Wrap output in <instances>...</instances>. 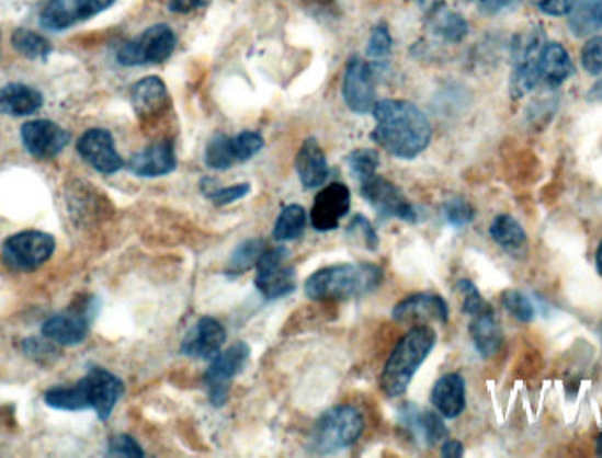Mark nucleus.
<instances>
[{
  "instance_id": "nucleus-23",
  "label": "nucleus",
  "mask_w": 602,
  "mask_h": 458,
  "mask_svg": "<svg viewBox=\"0 0 602 458\" xmlns=\"http://www.w3.org/2000/svg\"><path fill=\"white\" fill-rule=\"evenodd\" d=\"M400 422L404 427L409 428L427 446L438 445L442 439H446L447 434H450L446 423L442 422V414L439 416L433 411H420L418 405L414 404L404 405Z\"/></svg>"
},
{
  "instance_id": "nucleus-41",
  "label": "nucleus",
  "mask_w": 602,
  "mask_h": 458,
  "mask_svg": "<svg viewBox=\"0 0 602 458\" xmlns=\"http://www.w3.org/2000/svg\"><path fill=\"white\" fill-rule=\"evenodd\" d=\"M348 234L351 239L360 240L368 251H375L379 248V237L375 233L374 226L365 216H356L351 220L348 228Z\"/></svg>"
},
{
  "instance_id": "nucleus-48",
  "label": "nucleus",
  "mask_w": 602,
  "mask_h": 458,
  "mask_svg": "<svg viewBox=\"0 0 602 458\" xmlns=\"http://www.w3.org/2000/svg\"><path fill=\"white\" fill-rule=\"evenodd\" d=\"M441 455L444 458L464 457V445L456 439H450L442 445Z\"/></svg>"
},
{
  "instance_id": "nucleus-2",
  "label": "nucleus",
  "mask_w": 602,
  "mask_h": 458,
  "mask_svg": "<svg viewBox=\"0 0 602 458\" xmlns=\"http://www.w3.org/2000/svg\"><path fill=\"white\" fill-rule=\"evenodd\" d=\"M124 393L125 385L121 378H116L110 370L92 367L77 385L49 388L45 393V402L49 408L60 411L94 409L99 420L106 422Z\"/></svg>"
},
{
  "instance_id": "nucleus-33",
  "label": "nucleus",
  "mask_w": 602,
  "mask_h": 458,
  "mask_svg": "<svg viewBox=\"0 0 602 458\" xmlns=\"http://www.w3.org/2000/svg\"><path fill=\"white\" fill-rule=\"evenodd\" d=\"M11 45L14 46V50L31 60L46 59L54 51V46L46 37L29 28H16L11 36Z\"/></svg>"
},
{
  "instance_id": "nucleus-22",
  "label": "nucleus",
  "mask_w": 602,
  "mask_h": 458,
  "mask_svg": "<svg viewBox=\"0 0 602 458\" xmlns=\"http://www.w3.org/2000/svg\"><path fill=\"white\" fill-rule=\"evenodd\" d=\"M296 173L305 190H316L330 176V167L326 161L321 145L316 138H307L298 150L295 161Z\"/></svg>"
},
{
  "instance_id": "nucleus-34",
  "label": "nucleus",
  "mask_w": 602,
  "mask_h": 458,
  "mask_svg": "<svg viewBox=\"0 0 602 458\" xmlns=\"http://www.w3.org/2000/svg\"><path fill=\"white\" fill-rule=\"evenodd\" d=\"M237 162V153H235L231 136H215V138H212L211 144L206 145L205 164L212 170H229Z\"/></svg>"
},
{
  "instance_id": "nucleus-27",
  "label": "nucleus",
  "mask_w": 602,
  "mask_h": 458,
  "mask_svg": "<svg viewBox=\"0 0 602 458\" xmlns=\"http://www.w3.org/2000/svg\"><path fill=\"white\" fill-rule=\"evenodd\" d=\"M541 80L552 89L564 85L575 75V64L560 43H546L541 55Z\"/></svg>"
},
{
  "instance_id": "nucleus-5",
  "label": "nucleus",
  "mask_w": 602,
  "mask_h": 458,
  "mask_svg": "<svg viewBox=\"0 0 602 458\" xmlns=\"http://www.w3.org/2000/svg\"><path fill=\"white\" fill-rule=\"evenodd\" d=\"M365 422L353 405H334L328 409L314 423L308 437V451L316 455H330L353 446L362 437Z\"/></svg>"
},
{
  "instance_id": "nucleus-7",
  "label": "nucleus",
  "mask_w": 602,
  "mask_h": 458,
  "mask_svg": "<svg viewBox=\"0 0 602 458\" xmlns=\"http://www.w3.org/2000/svg\"><path fill=\"white\" fill-rule=\"evenodd\" d=\"M249 358V344L237 342L212 359L211 367L205 373V387L214 408H224L228 404L232 379L243 373Z\"/></svg>"
},
{
  "instance_id": "nucleus-47",
  "label": "nucleus",
  "mask_w": 602,
  "mask_h": 458,
  "mask_svg": "<svg viewBox=\"0 0 602 458\" xmlns=\"http://www.w3.org/2000/svg\"><path fill=\"white\" fill-rule=\"evenodd\" d=\"M211 4V0H171L170 10L174 13H191Z\"/></svg>"
},
{
  "instance_id": "nucleus-38",
  "label": "nucleus",
  "mask_w": 602,
  "mask_h": 458,
  "mask_svg": "<svg viewBox=\"0 0 602 458\" xmlns=\"http://www.w3.org/2000/svg\"><path fill=\"white\" fill-rule=\"evenodd\" d=\"M456 291L462 295V310L470 318L490 307L487 301L482 300L481 293L474 286L473 280L459 279L456 283Z\"/></svg>"
},
{
  "instance_id": "nucleus-25",
  "label": "nucleus",
  "mask_w": 602,
  "mask_h": 458,
  "mask_svg": "<svg viewBox=\"0 0 602 458\" xmlns=\"http://www.w3.org/2000/svg\"><path fill=\"white\" fill-rule=\"evenodd\" d=\"M468 332L473 337L474 346H476L482 358H490V356L496 355L502 346V341H504L499 319L496 318V312L491 307L482 310L479 314L473 316Z\"/></svg>"
},
{
  "instance_id": "nucleus-50",
  "label": "nucleus",
  "mask_w": 602,
  "mask_h": 458,
  "mask_svg": "<svg viewBox=\"0 0 602 458\" xmlns=\"http://www.w3.org/2000/svg\"><path fill=\"white\" fill-rule=\"evenodd\" d=\"M589 98L592 101H602V80L593 85V89L589 92Z\"/></svg>"
},
{
  "instance_id": "nucleus-39",
  "label": "nucleus",
  "mask_w": 602,
  "mask_h": 458,
  "mask_svg": "<svg viewBox=\"0 0 602 458\" xmlns=\"http://www.w3.org/2000/svg\"><path fill=\"white\" fill-rule=\"evenodd\" d=\"M232 145H235L237 161L246 162L263 150L264 140L263 136L255 133V130H243V133L232 138Z\"/></svg>"
},
{
  "instance_id": "nucleus-45",
  "label": "nucleus",
  "mask_w": 602,
  "mask_h": 458,
  "mask_svg": "<svg viewBox=\"0 0 602 458\" xmlns=\"http://www.w3.org/2000/svg\"><path fill=\"white\" fill-rule=\"evenodd\" d=\"M22 347L23 353L36 362H45L48 356L54 355V347L39 339H27V341H23Z\"/></svg>"
},
{
  "instance_id": "nucleus-37",
  "label": "nucleus",
  "mask_w": 602,
  "mask_h": 458,
  "mask_svg": "<svg viewBox=\"0 0 602 458\" xmlns=\"http://www.w3.org/2000/svg\"><path fill=\"white\" fill-rule=\"evenodd\" d=\"M442 214H444L447 225L455 226V228L470 225L476 217L473 205L464 198H451L450 202L444 203Z\"/></svg>"
},
{
  "instance_id": "nucleus-8",
  "label": "nucleus",
  "mask_w": 602,
  "mask_h": 458,
  "mask_svg": "<svg viewBox=\"0 0 602 458\" xmlns=\"http://www.w3.org/2000/svg\"><path fill=\"white\" fill-rule=\"evenodd\" d=\"M177 46V36L168 25H154L122 46L116 60L122 66H148L170 59Z\"/></svg>"
},
{
  "instance_id": "nucleus-1",
  "label": "nucleus",
  "mask_w": 602,
  "mask_h": 458,
  "mask_svg": "<svg viewBox=\"0 0 602 458\" xmlns=\"http://www.w3.org/2000/svg\"><path fill=\"white\" fill-rule=\"evenodd\" d=\"M372 140L398 159H414L432 140L429 118L411 101L384 100L375 103Z\"/></svg>"
},
{
  "instance_id": "nucleus-43",
  "label": "nucleus",
  "mask_w": 602,
  "mask_h": 458,
  "mask_svg": "<svg viewBox=\"0 0 602 458\" xmlns=\"http://www.w3.org/2000/svg\"><path fill=\"white\" fill-rule=\"evenodd\" d=\"M581 64L584 71L593 77L602 72V36L590 37L581 50Z\"/></svg>"
},
{
  "instance_id": "nucleus-11",
  "label": "nucleus",
  "mask_w": 602,
  "mask_h": 458,
  "mask_svg": "<svg viewBox=\"0 0 602 458\" xmlns=\"http://www.w3.org/2000/svg\"><path fill=\"white\" fill-rule=\"evenodd\" d=\"M360 193L383 219H398L411 225L418 220V210L400 187L377 173L360 182Z\"/></svg>"
},
{
  "instance_id": "nucleus-12",
  "label": "nucleus",
  "mask_w": 602,
  "mask_h": 458,
  "mask_svg": "<svg viewBox=\"0 0 602 458\" xmlns=\"http://www.w3.org/2000/svg\"><path fill=\"white\" fill-rule=\"evenodd\" d=\"M543 32H531L520 37V45L514 48V69L511 77V95L513 100H522L535 89L541 80V55L545 50Z\"/></svg>"
},
{
  "instance_id": "nucleus-49",
  "label": "nucleus",
  "mask_w": 602,
  "mask_h": 458,
  "mask_svg": "<svg viewBox=\"0 0 602 458\" xmlns=\"http://www.w3.org/2000/svg\"><path fill=\"white\" fill-rule=\"evenodd\" d=\"M412 2L420 5L421 10L427 11V13H430V11L435 10L439 4H442V0H412Z\"/></svg>"
},
{
  "instance_id": "nucleus-28",
  "label": "nucleus",
  "mask_w": 602,
  "mask_h": 458,
  "mask_svg": "<svg viewBox=\"0 0 602 458\" xmlns=\"http://www.w3.org/2000/svg\"><path fill=\"white\" fill-rule=\"evenodd\" d=\"M490 237L497 245L508 251L509 254L520 256V254L526 252V243L529 242H526L525 229L514 217L506 216V214L497 216L490 226Z\"/></svg>"
},
{
  "instance_id": "nucleus-44",
  "label": "nucleus",
  "mask_w": 602,
  "mask_h": 458,
  "mask_svg": "<svg viewBox=\"0 0 602 458\" xmlns=\"http://www.w3.org/2000/svg\"><path fill=\"white\" fill-rule=\"evenodd\" d=\"M391 36H389L388 28L386 27H375L371 32V37H368V46H366V55L371 57L372 60L386 59L391 54Z\"/></svg>"
},
{
  "instance_id": "nucleus-16",
  "label": "nucleus",
  "mask_w": 602,
  "mask_h": 458,
  "mask_svg": "<svg viewBox=\"0 0 602 458\" xmlns=\"http://www.w3.org/2000/svg\"><path fill=\"white\" fill-rule=\"evenodd\" d=\"M81 159L103 175H113L124 168V159L116 150L112 133L106 129H89L77 145Z\"/></svg>"
},
{
  "instance_id": "nucleus-6",
  "label": "nucleus",
  "mask_w": 602,
  "mask_h": 458,
  "mask_svg": "<svg viewBox=\"0 0 602 458\" xmlns=\"http://www.w3.org/2000/svg\"><path fill=\"white\" fill-rule=\"evenodd\" d=\"M55 248L57 243L52 234L29 229L11 234L10 239L5 240L2 245V260L11 270L32 272L54 256Z\"/></svg>"
},
{
  "instance_id": "nucleus-13",
  "label": "nucleus",
  "mask_w": 602,
  "mask_h": 458,
  "mask_svg": "<svg viewBox=\"0 0 602 458\" xmlns=\"http://www.w3.org/2000/svg\"><path fill=\"white\" fill-rule=\"evenodd\" d=\"M116 0H49L45 10L41 11V25L49 31H66L78 23L94 19Z\"/></svg>"
},
{
  "instance_id": "nucleus-17",
  "label": "nucleus",
  "mask_w": 602,
  "mask_h": 458,
  "mask_svg": "<svg viewBox=\"0 0 602 458\" xmlns=\"http://www.w3.org/2000/svg\"><path fill=\"white\" fill-rule=\"evenodd\" d=\"M351 210V191L348 185L333 182L317 194L310 211V225L317 231H333Z\"/></svg>"
},
{
  "instance_id": "nucleus-19",
  "label": "nucleus",
  "mask_w": 602,
  "mask_h": 458,
  "mask_svg": "<svg viewBox=\"0 0 602 458\" xmlns=\"http://www.w3.org/2000/svg\"><path fill=\"white\" fill-rule=\"evenodd\" d=\"M127 170L133 175L141 179H156V176H166L177 170V153L171 140L157 141L148 145L147 149L134 153L127 162Z\"/></svg>"
},
{
  "instance_id": "nucleus-42",
  "label": "nucleus",
  "mask_w": 602,
  "mask_h": 458,
  "mask_svg": "<svg viewBox=\"0 0 602 458\" xmlns=\"http://www.w3.org/2000/svg\"><path fill=\"white\" fill-rule=\"evenodd\" d=\"M107 457H129L141 458L145 457V451L139 446L138 440L127 434H118V436L112 437L107 440Z\"/></svg>"
},
{
  "instance_id": "nucleus-21",
  "label": "nucleus",
  "mask_w": 602,
  "mask_h": 458,
  "mask_svg": "<svg viewBox=\"0 0 602 458\" xmlns=\"http://www.w3.org/2000/svg\"><path fill=\"white\" fill-rule=\"evenodd\" d=\"M130 103L134 112L141 121H150L159 113L164 112L170 103V94L164 81L157 77H147L139 80L130 90Z\"/></svg>"
},
{
  "instance_id": "nucleus-35",
  "label": "nucleus",
  "mask_w": 602,
  "mask_h": 458,
  "mask_svg": "<svg viewBox=\"0 0 602 458\" xmlns=\"http://www.w3.org/2000/svg\"><path fill=\"white\" fill-rule=\"evenodd\" d=\"M345 162H348L351 173L362 182V180L368 179V176L377 173L380 159L379 153L375 152V150L357 149L349 153L348 158H345Z\"/></svg>"
},
{
  "instance_id": "nucleus-52",
  "label": "nucleus",
  "mask_w": 602,
  "mask_h": 458,
  "mask_svg": "<svg viewBox=\"0 0 602 458\" xmlns=\"http://www.w3.org/2000/svg\"><path fill=\"white\" fill-rule=\"evenodd\" d=\"M598 454L602 455V434H601V437H599V440H598Z\"/></svg>"
},
{
  "instance_id": "nucleus-15",
  "label": "nucleus",
  "mask_w": 602,
  "mask_h": 458,
  "mask_svg": "<svg viewBox=\"0 0 602 458\" xmlns=\"http://www.w3.org/2000/svg\"><path fill=\"white\" fill-rule=\"evenodd\" d=\"M23 147L31 153L32 158L46 159L57 158L58 153L66 149L71 135L69 130L58 126L52 121H31L22 126Z\"/></svg>"
},
{
  "instance_id": "nucleus-10",
  "label": "nucleus",
  "mask_w": 602,
  "mask_h": 458,
  "mask_svg": "<svg viewBox=\"0 0 602 458\" xmlns=\"http://www.w3.org/2000/svg\"><path fill=\"white\" fill-rule=\"evenodd\" d=\"M95 312H98L95 298H86L81 300L80 306L71 307L46 319L41 329L43 337L55 342L58 346H78L89 335L90 321L94 319Z\"/></svg>"
},
{
  "instance_id": "nucleus-40",
  "label": "nucleus",
  "mask_w": 602,
  "mask_h": 458,
  "mask_svg": "<svg viewBox=\"0 0 602 458\" xmlns=\"http://www.w3.org/2000/svg\"><path fill=\"white\" fill-rule=\"evenodd\" d=\"M249 182H241V184L229 185V187H217L215 185L214 190L206 194L205 198L211 199L215 207H226V205H231V203L246 198V196H249Z\"/></svg>"
},
{
  "instance_id": "nucleus-3",
  "label": "nucleus",
  "mask_w": 602,
  "mask_h": 458,
  "mask_svg": "<svg viewBox=\"0 0 602 458\" xmlns=\"http://www.w3.org/2000/svg\"><path fill=\"white\" fill-rule=\"evenodd\" d=\"M383 277V270L368 263L326 266L308 277L304 291L310 300H348L375 291Z\"/></svg>"
},
{
  "instance_id": "nucleus-32",
  "label": "nucleus",
  "mask_w": 602,
  "mask_h": 458,
  "mask_svg": "<svg viewBox=\"0 0 602 458\" xmlns=\"http://www.w3.org/2000/svg\"><path fill=\"white\" fill-rule=\"evenodd\" d=\"M305 226H307V214L302 205H287L281 211L275 228H273V239L279 242H291L298 240L304 234Z\"/></svg>"
},
{
  "instance_id": "nucleus-26",
  "label": "nucleus",
  "mask_w": 602,
  "mask_h": 458,
  "mask_svg": "<svg viewBox=\"0 0 602 458\" xmlns=\"http://www.w3.org/2000/svg\"><path fill=\"white\" fill-rule=\"evenodd\" d=\"M43 106V94L34 87L10 83L0 89V115L27 117Z\"/></svg>"
},
{
  "instance_id": "nucleus-31",
  "label": "nucleus",
  "mask_w": 602,
  "mask_h": 458,
  "mask_svg": "<svg viewBox=\"0 0 602 458\" xmlns=\"http://www.w3.org/2000/svg\"><path fill=\"white\" fill-rule=\"evenodd\" d=\"M268 248H270V243L263 239H250L241 242L231 252L228 266H226V275L232 279V277L246 274L250 268H255L258 261L261 260Z\"/></svg>"
},
{
  "instance_id": "nucleus-18",
  "label": "nucleus",
  "mask_w": 602,
  "mask_h": 458,
  "mask_svg": "<svg viewBox=\"0 0 602 458\" xmlns=\"http://www.w3.org/2000/svg\"><path fill=\"white\" fill-rule=\"evenodd\" d=\"M226 341H228V332L223 323L211 316H205L194 324V329L189 330L180 346V353L189 358L212 362L223 351Z\"/></svg>"
},
{
  "instance_id": "nucleus-14",
  "label": "nucleus",
  "mask_w": 602,
  "mask_h": 458,
  "mask_svg": "<svg viewBox=\"0 0 602 458\" xmlns=\"http://www.w3.org/2000/svg\"><path fill=\"white\" fill-rule=\"evenodd\" d=\"M342 95L349 110L360 115L371 113L375 103V72L374 66L353 57L345 68L344 83H342Z\"/></svg>"
},
{
  "instance_id": "nucleus-24",
  "label": "nucleus",
  "mask_w": 602,
  "mask_h": 458,
  "mask_svg": "<svg viewBox=\"0 0 602 458\" xmlns=\"http://www.w3.org/2000/svg\"><path fill=\"white\" fill-rule=\"evenodd\" d=\"M432 404L438 408L442 419L455 420L464 413L467 399H465V379L459 374H446L442 376L432 390Z\"/></svg>"
},
{
  "instance_id": "nucleus-9",
  "label": "nucleus",
  "mask_w": 602,
  "mask_h": 458,
  "mask_svg": "<svg viewBox=\"0 0 602 458\" xmlns=\"http://www.w3.org/2000/svg\"><path fill=\"white\" fill-rule=\"evenodd\" d=\"M286 248L270 245L255 265V288L266 300H279L296 291V270L295 266L286 265Z\"/></svg>"
},
{
  "instance_id": "nucleus-29",
  "label": "nucleus",
  "mask_w": 602,
  "mask_h": 458,
  "mask_svg": "<svg viewBox=\"0 0 602 458\" xmlns=\"http://www.w3.org/2000/svg\"><path fill=\"white\" fill-rule=\"evenodd\" d=\"M429 27L439 39L447 43H459L468 34V25L462 14L451 11L444 4H439L435 10L430 11Z\"/></svg>"
},
{
  "instance_id": "nucleus-46",
  "label": "nucleus",
  "mask_w": 602,
  "mask_h": 458,
  "mask_svg": "<svg viewBox=\"0 0 602 458\" xmlns=\"http://www.w3.org/2000/svg\"><path fill=\"white\" fill-rule=\"evenodd\" d=\"M572 0H541V11L549 16H569L572 10Z\"/></svg>"
},
{
  "instance_id": "nucleus-4",
  "label": "nucleus",
  "mask_w": 602,
  "mask_h": 458,
  "mask_svg": "<svg viewBox=\"0 0 602 458\" xmlns=\"http://www.w3.org/2000/svg\"><path fill=\"white\" fill-rule=\"evenodd\" d=\"M438 342V333L427 324L414 327L400 339L380 376V388L389 399L406 393L407 388L420 370L424 359L429 358Z\"/></svg>"
},
{
  "instance_id": "nucleus-20",
  "label": "nucleus",
  "mask_w": 602,
  "mask_h": 458,
  "mask_svg": "<svg viewBox=\"0 0 602 458\" xmlns=\"http://www.w3.org/2000/svg\"><path fill=\"white\" fill-rule=\"evenodd\" d=\"M393 319L398 323H409L418 319H438L441 323H447L450 309L446 300L435 293H416L406 300L398 301L393 309Z\"/></svg>"
},
{
  "instance_id": "nucleus-30",
  "label": "nucleus",
  "mask_w": 602,
  "mask_h": 458,
  "mask_svg": "<svg viewBox=\"0 0 602 458\" xmlns=\"http://www.w3.org/2000/svg\"><path fill=\"white\" fill-rule=\"evenodd\" d=\"M569 27L578 37H589L602 28V0H576L569 13Z\"/></svg>"
},
{
  "instance_id": "nucleus-36",
  "label": "nucleus",
  "mask_w": 602,
  "mask_h": 458,
  "mask_svg": "<svg viewBox=\"0 0 602 458\" xmlns=\"http://www.w3.org/2000/svg\"><path fill=\"white\" fill-rule=\"evenodd\" d=\"M500 301H502V306H504L509 314L518 319L520 323H531L532 319H534V306H532V301L522 291L509 289V291L502 293Z\"/></svg>"
},
{
  "instance_id": "nucleus-51",
  "label": "nucleus",
  "mask_w": 602,
  "mask_h": 458,
  "mask_svg": "<svg viewBox=\"0 0 602 458\" xmlns=\"http://www.w3.org/2000/svg\"><path fill=\"white\" fill-rule=\"evenodd\" d=\"M595 265H598L599 274L602 275V242L599 243L598 254H595Z\"/></svg>"
}]
</instances>
